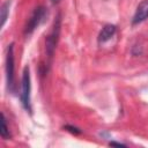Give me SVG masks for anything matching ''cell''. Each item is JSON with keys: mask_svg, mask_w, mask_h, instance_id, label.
I'll use <instances>...</instances> for the list:
<instances>
[{"mask_svg": "<svg viewBox=\"0 0 148 148\" xmlns=\"http://www.w3.org/2000/svg\"><path fill=\"white\" fill-rule=\"evenodd\" d=\"M60 28H61V16L60 14H58L53 22L52 30L50 31V34L46 36V39H45V50H46V54L49 59H52L54 50L57 47L59 36H60Z\"/></svg>", "mask_w": 148, "mask_h": 148, "instance_id": "6da1fadb", "label": "cell"}, {"mask_svg": "<svg viewBox=\"0 0 148 148\" xmlns=\"http://www.w3.org/2000/svg\"><path fill=\"white\" fill-rule=\"evenodd\" d=\"M30 91H31V80H30V69L28 66L24 67L21 80V103L27 111H31L30 106Z\"/></svg>", "mask_w": 148, "mask_h": 148, "instance_id": "7a4b0ae2", "label": "cell"}, {"mask_svg": "<svg viewBox=\"0 0 148 148\" xmlns=\"http://www.w3.org/2000/svg\"><path fill=\"white\" fill-rule=\"evenodd\" d=\"M47 15V10L45 7L43 6H38L35 8V10L32 12L31 16L29 17L27 24H25V28H24V35H30L35 31L36 28L39 27L40 23H43V21L45 20Z\"/></svg>", "mask_w": 148, "mask_h": 148, "instance_id": "3957f363", "label": "cell"}, {"mask_svg": "<svg viewBox=\"0 0 148 148\" xmlns=\"http://www.w3.org/2000/svg\"><path fill=\"white\" fill-rule=\"evenodd\" d=\"M14 44L12 43L8 45L7 56H6V79H7V87L10 92L14 91Z\"/></svg>", "mask_w": 148, "mask_h": 148, "instance_id": "277c9868", "label": "cell"}, {"mask_svg": "<svg viewBox=\"0 0 148 148\" xmlns=\"http://www.w3.org/2000/svg\"><path fill=\"white\" fill-rule=\"evenodd\" d=\"M148 18V0H143L139 3V6L135 9L134 16L132 18L133 24H139Z\"/></svg>", "mask_w": 148, "mask_h": 148, "instance_id": "5b68a950", "label": "cell"}, {"mask_svg": "<svg viewBox=\"0 0 148 148\" xmlns=\"http://www.w3.org/2000/svg\"><path fill=\"white\" fill-rule=\"evenodd\" d=\"M116 25L114 24H105L102 30L99 31V35H98V42L99 43H105L106 40H109L110 38L113 37V35L116 34Z\"/></svg>", "mask_w": 148, "mask_h": 148, "instance_id": "8992f818", "label": "cell"}, {"mask_svg": "<svg viewBox=\"0 0 148 148\" xmlns=\"http://www.w3.org/2000/svg\"><path fill=\"white\" fill-rule=\"evenodd\" d=\"M9 7H10V0H6L2 5H1V8H0V27L2 28L6 23V20L8 17V14H9Z\"/></svg>", "mask_w": 148, "mask_h": 148, "instance_id": "52a82bcc", "label": "cell"}, {"mask_svg": "<svg viewBox=\"0 0 148 148\" xmlns=\"http://www.w3.org/2000/svg\"><path fill=\"white\" fill-rule=\"evenodd\" d=\"M0 135L2 139H8L10 136L9 134V128L7 126V121H6V118H5V114L1 113V130H0Z\"/></svg>", "mask_w": 148, "mask_h": 148, "instance_id": "ba28073f", "label": "cell"}, {"mask_svg": "<svg viewBox=\"0 0 148 148\" xmlns=\"http://www.w3.org/2000/svg\"><path fill=\"white\" fill-rule=\"evenodd\" d=\"M64 128H65L66 131L71 132L72 134H75V135L81 134V130H79V128H77V127H75V126H72V125H66Z\"/></svg>", "mask_w": 148, "mask_h": 148, "instance_id": "9c48e42d", "label": "cell"}, {"mask_svg": "<svg viewBox=\"0 0 148 148\" xmlns=\"http://www.w3.org/2000/svg\"><path fill=\"white\" fill-rule=\"evenodd\" d=\"M110 146H118V147H126V145H124V143H120V142H114V141H111V142H110Z\"/></svg>", "mask_w": 148, "mask_h": 148, "instance_id": "30bf717a", "label": "cell"}, {"mask_svg": "<svg viewBox=\"0 0 148 148\" xmlns=\"http://www.w3.org/2000/svg\"><path fill=\"white\" fill-rule=\"evenodd\" d=\"M53 3H57V2H59V0H51Z\"/></svg>", "mask_w": 148, "mask_h": 148, "instance_id": "8fae6325", "label": "cell"}]
</instances>
